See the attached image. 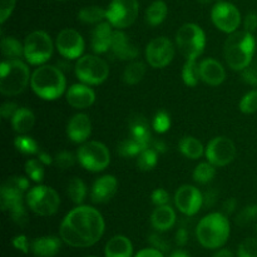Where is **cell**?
Wrapping results in <instances>:
<instances>
[{"label":"cell","mask_w":257,"mask_h":257,"mask_svg":"<svg viewBox=\"0 0 257 257\" xmlns=\"http://www.w3.org/2000/svg\"><path fill=\"white\" fill-rule=\"evenodd\" d=\"M105 221L97 208L78 205L65 215L59 226V236L70 247L85 248L103 237Z\"/></svg>","instance_id":"cell-1"},{"label":"cell","mask_w":257,"mask_h":257,"mask_svg":"<svg viewBox=\"0 0 257 257\" xmlns=\"http://www.w3.org/2000/svg\"><path fill=\"white\" fill-rule=\"evenodd\" d=\"M30 180L27 176H10L0 187V207L10 220L19 226L28 222L25 196L29 191Z\"/></svg>","instance_id":"cell-2"},{"label":"cell","mask_w":257,"mask_h":257,"mask_svg":"<svg viewBox=\"0 0 257 257\" xmlns=\"http://www.w3.org/2000/svg\"><path fill=\"white\" fill-rule=\"evenodd\" d=\"M30 88L40 99L52 102L67 92V78L64 72L57 65H39L30 78Z\"/></svg>","instance_id":"cell-3"},{"label":"cell","mask_w":257,"mask_h":257,"mask_svg":"<svg viewBox=\"0 0 257 257\" xmlns=\"http://www.w3.org/2000/svg\"><path fill=\"white\" fill-rule=\"evenodd\" d=\"M256 52V39L252 33L237 30L228 35L223 45L226 64L235 72H242L250 67Z\"/></svg>","instance_id":"cell-4"},{"label":"cell","mask_w":257,"mask_h":257,"mask_svg":"<svg viewBox=\"0 0 257 257\" xmlns=\"http://www.w3.org/2000/svg\"><path fill=\"white\" fill-rule=\"evenodd\" d=\"M231 235L228 216L223 212H211L196 226V237L201 246L208 250H218L226 245Z\"/></svg>","instance_id":"cell-5"},{"label":"cell","mask_w":257,"mask_h":257,"mask_svg":"<svg viewBox=\"0 0 257 257\" xmlns=\"http://www.w3.org/2000/svg\"><path fill=\"white\" fill-rule=\"evenodd\" d=\"M32 78L29 65L22 59H4L0 65V93L15 97L28 88Z\"/></svg>","instance_id":"cell-6"},{"label":"cell","mask_w":257,"mask_h":257,"mask_svg":"<svg viewBox=\"0 0 257 257\" xmlns=\"http://www.w3.org/2000/svg\"><path fill=\"white\" fill-rule=\"evenodd\" d=\"M207 37L196 23H186L176 33V47L186 59L197 60L205 52Z\"/></svg>","instance_id":"cell-7"},{"label":"cell","mask_w":257,"mask_h":257,"mask_svg":"<svg viewBox=\"0 0 257 257\" xmlns=\"http://www.w3.org/2000/svg\"><path fill=\"white\" fill-rule=\"evenodd\" d=\"M25 202L33 213L42 217L55 215L60 207V197L57 191L43 183H37L29 188Z\"/></svg>","instance_id":"cell-8"},{"label":"cell","mask_w":257,"mask_h":257,"mask_svg":"<svg viewBox=\"0 0 257 257\" xmlns=\"http://www.w3.org/2000/svg\"><path fill=\"white\" fill-rule=\"evenodd\" d=\"M23 43L25 62L34 67L47 64L55 49V42L44 30H34L27 35Z\"/></svg>","instance_id":"cell-9"},{"label":"cell","mask_w":257,"mask_h":257,"mask_svg":"<svg viewBox=\"0 0 257 257\" xmlns=\"http://www.w3.org/2000/svg\"><path fill=\"white\" fill-rule=\"evenodd\" d=\"M74 74L84 84L100 85L109 77V65L100 55L84 54L75 60Z\"/></svg>","instance_id":"cell-10"},{"label":"cell","mask_w":257,"mask_h":257,"mask_svg":"<svg viewBox=\"0 0 257 257\" xmlns=\"http://www.w3.org/2000/svg\"><path fill=\"white\" fill-rule=\"evenodd\" d=\"M78 163L85 171L99 173L110 165V152L104 143L99 141H87L77 151Z\"/></svg>","instance_id":"cell-11"},{"label":"cell","mask_w":257,"mask_h":257,"mask_svg":"<svg viewBox=\"0 0 257 257\" xmlns=\"http://www.w3.org/2000/svg\"><path fill=\"white\" fill-rule=\"evenodd\" d=\"M107 9V22L114 29L124 30L135 24L140 14L138 0H110Z\"/></svg>","instance_id":"cell-12"},{"label":"cell","mask_w":257,"mask_h":257,"mask_svg":"<svg viewBox=\"0 0 257 257\" xmlns=\"http://www.w3.org/2000/svg\"><path fill=\"white\" fill-rule=\"evenodd\" d=\"M211 20L220 32L230 35L240 28L241 13L232 3L218 0L211 9Z\"/></svg>","instance_id":"cell-13"},{"label":"cell","mask_w":257,"mask_h":257,"mask_svg":"<svg viewBox=\"0 0 257 257\" xmlns=\"http://www.w3.org/2000/svg\"><path fill=\"white\" fill-rule=\"evenodd\" d=\"M176 49L173 43L167 37H157L151 40L145 50L148 65L155 69H163L172 63Z\"/></svg>","instance_id":"cell-14"},{"label":"cell","mask_w":257,"mask_h":257,"mask_svg":"<svg viewBox=\"0 0 257 257\" xmlns=\"http://www.w3.org/2000/svg\"><path fill=\"white\" fill-rule=\"evenodd\" d=\"M205 157L215 167H226L236 157L235 143L226 136H217L206 146Z\"/></svg>","instance_id":"cell-15"},{"label":"cell","mask_w":257,"mask_h":257,"mask_svg":"<svg viewBox=\"0 0 257 257\" xmlns=\"http://www.w3.org/2000/svg\"><path fill=\"white\" fill-rule=\"evenodd\" d=\"M55 49L65 59L77 60L84 55V38L78 30L65 28L55 38Z\"/></svg>","instance_id":"cell-16"},{"label":"cell","mask_w":257,"mask_h":257,"mask_svg":"<svg viewBox=\"0 0 257 257\" xmlns=\"http://www.w3.org/2000/svg\"><path fill=\"white\" fill-rule=\"evenodd\" d=\"M175 206L187 217L197 215L203 207V193L196 186L182 185L175 193Z\"/></svg>","instance_id":"cell-17"},{"label":"cell","mask_w":257,"mask_h":257,"mask_svg":"<svg viewBox=\"0 0 257 257\" xmlns=\"http://www.w3.org/2000/svg\"><path fill=\"white\" fill-rule=\"evenodd\" d=\"M97 94L90 85L84 83H74L68 87L65 92V100L74 109H87L95 103Z\"/></svg>","instance_id":"cell-18"},{"label":"cell","mask_w":257,"mask_h":257,"mask_svg":"<svg viewBox=\"0 0 257 257\" xmlns=\"http://www.w3.org/2000/svg\"><path fill=\"white\" fill-rule=\"evenodd\" d=\"M118 191V180L113 175H103L90 187V201L95 205L108 203Z\"/></svg>","instance_id":"cell-19"},{"label":"cell","mask_w":257,"mask_h":257,"mask_svg":"<svg viewBox=\"0 0 257 257\" xmlns=\"http://www.w3.org/2000/svg\"><path fill=\"white\" fill-rule=\"evenodd\" d=\"M92 120L89 115L85 113H77L68 120L65 132L70 142L75 145H83L89 141V137L92 136Z\"/></svg>","instance_id":"cell-20"},{"label":"cell","mask_w":257,"mask_h":257,"mask_svg":"<svg viewBox=\"0 0 257 257\" xmlns=\"http://www.w3.org/2000/svg\"><path fill=\"white\" fill-rule=\"evenodd\" d=\"M110 52L113 53L115 58H118L119 60H124V62L136 60L140 55V49L131 40L130 35L124 30L119 29H114Z\"/></svg>","instance_id":"cell-21"},{"label":"cell","mask_w":257,"mask_h":257,"mask_svg":"<svg viewBox=\"0 0 257 257\" xmlns=\"http://www.w3.org/2000/svg\"><path fill=\"white\" fill-rule=\"evenodd\" d=\"M113 34H114V28L107 20L94 25L92 30V37H90V48L93 53L102 55L110 52Z\"/></svg>","instance_id":"cell-22"},{"label":"cell","mask_w":257,"mask_h":257,"mask_svg":"<svg viewBox=\"0 0 257 257\" xmlns=\"http://www.w3.org/2000/svg\"><path fill=\"white\" fill-rule=\"evenodd\" d=\"M201 80L211 87H218L226 80V69L215 58H205L200 63Z\"/></svg>","instance_id":"cell-23"},{"label":"cell","mask_w":257,"mask_h":257,"mask_svg":"<svg viewBox=\"0 0 257 257\" xmlns=\"http://www.w3.org/2000/svg\"><path fill=\"white\" fill-rule=\"evenodd\" d=\"M151 124L145 115L135 114L130 118V137L137 141L138 143L145 148L150 147L152 143V132H151Z\"/></svg>","instance_id":"cell-24"},{"label":"cell","mask_w":257,"mask_h":257,"mask_svg":"<svg viewBox=\"0 0 257 257\" xmlns=\"http://www.w3.org/2000/svg\"><path fill=\"white\" fill-rule=\"evenodd\" d=\"M177 215L172 206H157L151 215V225L158 232H166L176 225Z\"/></svg>","instance_id":"cell-25"},{"label":"cell","mask_w":257,"mask_h":257,"mask_svg":"<svg viewBox=\"0 0 257 257\" xmlns=\"http://www.w3.org/2000/svg\"><path fill=\"white\" fill-rule=\"evenodd\" d=\"M62 242L60 236H40L33 241L30 250L35 257H54L62 248Z\"/></svg>","instance_id":"cell-26"},{"label":"cell","mask_w":257,"mask_h":257,"mask_svg":"<svg viewBox=\"0 0 257 257\" xmlns=\"http://www.w3.org/2000/svg\"><path fill=\"white\" fill-rule=\"evenodd\" d=\"M105 257H133V243L127 236H113L104 247Z\"/></svg>","instance_id":"cell-27"},{"label":"cell","mask_w":257,"mask_h":257,"mask_svg":"<svg viewBox=\"0 0 257 257\" xmlns=\"http://www.w3.org/2000/svg\"><path fill=\"white\" fill-rule=\"evenodd\" d=\"M10 123L18 135H28L34 128L35 114L28 107H19L14 117L10 119Z\"/></svg>","instance_id":"cell-28"},{"label":"cell","mask_w":257,"mask_h":257,"mask_svg":"<svg viewBox=\"0 0 257 257\" xmlns=\"http://www.w3.org/2000/svg\"><path fill=\"white\" fill-rule=\"evenodd\" d=\"M205 150L203 143L193 136H185L178 142V151L188 160H200L205 155Z\"/></svg>","instance_id":"cell-29"},{"label":"cell","mask_w":257,"mask_h":257,"mask_svg":"<svg viewBox=\"0 0 257 257\" xmlns=\"http://www.w3.org/2000/svg\"><path fill=\"white\" fill-rule=\"evenodd\" d=\"M168 15V5L163 0H155L146 10V23L150 27H158L162 24Z\"/></svg>","instance_id":"cell-30"},{"label":"cell","mask_w":257,"mask_h":257,"mask_svg":"<svg viewBox=\"0 0 257 257\" xmlns=\"http://www.w3.org/2000/svg\"><path fill=\"white\" fill-rule=\"evenodd\" d=\"M78 20L83 24L97 25L107 20V9L99 5H88L78 12Z\"/></svg>","instance_id":"cell-31"},{"label":"cell","mask_w":257,"mask_h":257,"mask_svg":"<svg viewBox=\"0 0 257 257\" xmlns=\"http://www.w3.org/2000/svg\"><path fill=\"white\" fill-rule=\"evenodd\" d=\"M147 73V65L140 60H132L123 70L122 79L125 84L136 85L141 83Z\"/></svg>","instance_id":"cell-32"},{"label":"cell","mask_w":257,"mask_h":257,"mask_svg":"<svg viewBox=\"0 0 257 257\" xmlns=\"http://www.w3.org/2000/svg\"><path fill=\"white\" fill-rule=\"evenodd\" d=\"M2 54L5 59H20L24 58V43L20 42L18 38L3 37L2 38Z\"/></svg>","instance_id":"cell-33"},{"label":"cell","mask_w":257,"mask_h":257,"mask_svg":"<svg viewBox=\"0 0 257 257\" xmlns=\"http://www.w3.org/2000/svg\"><path fill=\"white\" fill-rule=\"evenodd\" d=\"M67 195L74 205H83L88 196V187L84 181L79 177H73L68 182Z\"/></svg>","instance_id":"cell-34"},{"label":"cell","mask_w":257,"mask_h":257,"mask_svg":"<svg viewBox=\"0 0 257 257\" xmlns=\"http://www.w3.org/2000/svg\"><path fill=\"white\" fill-rule=\"evenodd\" d=\"M181 78L187 87H197L198 83L201 82L200 63H197V60L186 59V63L181 70Z\"/></svg>","instance_id":"cell-35"},{"label":"cell","mask_w":257,"mask_h":257,"mask_svg":"<svg viewBox=\"0 0 257 257\" xmlns=\"http://www.w3.org/2000/svg\"><path fill=\"white\" fill-rule=\"evenodd\" d=\"M216 168L217 167H215V166H213L212 163L208 162V161L198 163L195 167V170H193V181H195L196 183H198V185H208V183H211L215 180L216 173H217Z\"/></svg>","instance_id":"cell-36"},{"label":"cell","mask_w":257,"mask_h":257,"mask_svg":"<svg viewBox=\"0 0 257 257\" xmlns=\"http://www.w3.org/2000/svg\"><path fill=\"white\" fill-rule=\"evenodd\" d=\"M158 156L160 153L156 152L152 147H147L136 157V165H137L138 170L143 171V172H150V171L155 170L158 165Z\"/></svg>","instance_id":"cell-37"},{"label":"cell","mask_w":257,"mask_h":257,"mask_svg":"<svg viewBox=\"0 0 257 257\" xmlns=\"http://www.w3.org/2000/svg\"><path fill=\"white\" fill-rule=\"evenodd\" d=\"M14 147L25 156H37L40 152L37 141L28 135H18L14 140Z\"/></svg>","instance_id":"cell-38"},{"label":"cell","mask_w":257,"mask_h":257,"mask_svg":"<svg viewBox=\"0 0 257 257\" xmlns=\"http://www.w3.org/2000/svg\"><path fill=\"white\" fill-rule=\"evenodd\" d=\"M25 175L32 182L42 183L45 177L44 165L38 158H29L24 166Z\"/></svg>","instance_id":"cell-39"},{"label":"cell","mask_w":257,"mask_h":257,"mask_svg":"<svg viewBox=\"0 0 257 257\" xmlns=\"http://www.w3.org/2000/svg\"><path fill=\"white\" fill-rule=\"evenodd\" d=\"M145 150L141 143H138L137 141H135L133 138L128 137L125 140H123L122 142L118 145L117 152L120 157L123 158H131V157H138L142 151Z\"/></svg>","instance_id":"cell-40"},{"label":"cell","mask_w":257,"mask_h":257,"mask_svg":"<svg viewBox=\"0 0 257 257\" xmlns=\"http://www.w3.org/2000/svg\"><path fill=\"white\" fill-rule=\"evenodd\" d=\"M152 130L155 131L158 135H165L170 131L171 125H172V119H171V115L167 110H158L152 118Z\"/></svg>","instance_id":"cell-41"},{"label":"cell","mask_w":257,"mask_h":257,"mask_svg":"<svg viewBox=\"0 0 257 257\" xmlns=\"http://www.w3.org/2000/svg\"><path fill=\"white\" fill-rule=\"evenodd\" d=\"M255 221H257V205L245 206L236 216V223L241 227H246Z\"/></svg>","instance_id":"cell-42"},{"label":"cell","mask_w":257,"mask_h":257,"mask_svg":"<svg viewBox=\"0 0 257 257\" xmlns=\"http://www.w3.org/2000/svg\"><path fill=\"white\" fill-rule=\"evenodd\" d=\"M238 109L243 114H252L257 112V89L250 90L241 98L238 103Z\"/></svg>","instance_id":"cell-43"},{"label":"cell","mask_w":257,"mask_h":257,"mask_svg":"<svg viewBox=\"0 0 257 257\" xmlns=\"http://www.w3.org/2000/svg\"><path fill=\"white\" fill-rule=\"evenodd\" d=\"M77 162V155L69 152V151H60L54 157V165L60 170H68V168L73 167Z\"/></svg>","instance_id":"cell-44"},{"label":"cell","mask_w":257,"mask_h":257,"mask_svg":"<svg viewBox=\"0 0 257 257\" xmlns=\"http://www.w3.org/2000/svg\"><path fill=\"white\" fill-rule=\"evenodd\" d=\"M237 257H257V238L248 237L238 245Z\"/></svg>","instance_id":"cell-45"},{"label":"cell","mask_w":257,"mask_h":257,"mask_svg":"<svg viewBox=\"0 0 257 257\" xmlns=\"http://www.w3.org/2000/svg\"><path fill=\"white\" fill-rule=\"evenodd\" d=\"M151 201H152V203L156 207H157V206L170 205L171 196L167 190H165V188L162 187H158L156 188V190H153L152 193H151Z\"/></svg>","instance_id":"cell-46"},{"label":"cell","mask_w":257,"mask_h":257,"mask_svg":"<svg viewBox=\"0 0 257 257\" xmlns=\"http://www.w3.org/2000/svg\"><path fill=\"white\" fill-rule=\"evenodd\" d=\"M17 5V0H0V24H5L12 17Z\"/></svg>","instance_id":"cell-47"},{"label":"cell","mask_w":257,"mask_h":257,"mask_svg":"<svg viewBox=\"0 0 257 257\" xmlns=\"http://www.w3.org/2000/svg\"><path fill=\"white\" fill-rule=\"evenodd\" d=\"M148 241L152 245V247L157 248V250L162 251V252H166V251L170 250V243H168V241L158 231L155 233H151L150 237H148Z\"/></svg>","instance_id":"cell-48"},{"label":"cell","mask_w":257,"mask_h":257,"mask_svg":"<svg viewBox=\"0 0 257 257\" xmlns=\"http://www.w3.org/2000/svg\"><path fill=\"white\" fill-rule=\"evenodd\" d=\"M12 243L15 250L20 251V252L25 253V255L29 253L30 247H32V243L29 242V240H28V237L25 235L14 236V238L12 240Z\"/></svg>","instance_id":"cell-49"},{"label":"cell","mask_w":257,"mask_h":257,"mask_svg":"<svg viewBox=\"0 0 257 257\" xmlns=\"http://www.w3.org/2000/svg\"><path fill=\"white\" fill-rule=\"evenodd\" d=\"M19 109V105L15 102H4L0 107V115H2L4 119H12L14 117V114L17 113V110Z\"/></svg>","instance_id":"cell-50"},{"label":"cell","mask_w":257,"mask_h":257,"mask_svg":"<svg viewBox=\"0 0 257 257\" xmlns=\"http://www.w3.org/2000/svg\"><path fill=\"white\" fill-rule=\"evenodd\" d=\"M243 28H245L246 32L248 33H255L257 30V14L256 13L251 12L243 19Z\"/></svg>","instance_id":"cell-51"},{"label":"cell","mask_w":257,"mask_h":257,"mask_svg":"<svg viewBox=\"0 0 257 257\" xmlns=\"http://www.w3.org/2000/svg\"><path fill=\"white\" fill-rule=\"evenodd\" d=\"M242 78L247 84L250 85H257V69L253 67H247L246 69H243L242 72Z\"/></svg>","instance_id":"cell-52"},{"label":"cell","mask_w":257,"mask_h":257,"mask_svg":"<svg viewBox=\"0 0 257 257\" xmlns=\"http://www.w3.org/2000/svg\"><path fill=\"white\" fill-rule=\"evenodd\" d=\"M176 245L180 246V247H183V246L187 245L188 242V230L185 227V226H181L177 230L175 236Z\"/></svg>","instance_id":"cell-53"},{"label":"cell","mask_w":257,"mask_h":257,"mask_svg":"<svg viewBox=\"0 0 257 257\" xmlns=\"http://www.w3.org/2000/svg\"><path fill=\"white\" fill-rule=\"evenodd\" d=\"M133 257H165L163 255L162 251L157 250L155 247H147V248H143V250L138 251L136 253V256Z\"/></svg>","instance_id":"cell-54"},{"label":"cell","mask_w":257,"mask_h":257,"mask_svg":"<svg viewBox=\"0 0 257 257\" xmlns=\"http://www.w3.org/2000/svg\"><path fill=\"white\" fill-rule=\"evenodd\" d=\"M222 207V212L225 213V215H232L236 211V208H237V200H236L235 197L227 198V200L223 202Z\"/></svg>","instance_id":"cell-55"},{"label":"cell","mask_w":257,"mask_h":257,"mask_svg":"<svg viewBox=\"0 0 257 257\" xmlns=\"http://www.w3.org/2000/svg\"><path fill=\"white\" fill-rule=\"evenodd\" d=\"M216 201H217V192L215 190H208L207 192L203 193V206L212 207L215 206Z\"/></svg>","instance_id":"cell-56"},{"label":"cell","mask_w":257,"mask_h":257,"mask_svg":"<svg viewBox=\"0 0 257 257\" xmlns=\"http://www.w3.org/2000/svg\"><path fill=\"white\" fill-rule=\"evenodd\" d=\"M37 158L43 163L44 166H50L52 163H54V157L49 155L48 152H44V151H40L37 155Z\"/></svg>","instance_id":"cell-57"},{"label":"cell","mask_w":257,"mask_h":257,"mask_svg":"<svg viewBox=\"0 0 257 257\" xmlns=\"http://www.w3.org/2000/svg\"><path fill=\"white\" fill-rule=\"evenodd\" d=\"M151 145H152L151 147H152L156 152L160 153V155H163V153L167 152V145H166L163 141H161V140L152 141V143H151Z\"/></svg>","instance_id":"cell-58"},{"label":"cell","mask_w":257,"mask_h":257,"mask_svg":"<svg viewBox=\"0 0 257 257\" xmlns=\"http://www.w3.org/2000/svg\"><path fill=\"white\" fill-rule=\"evenodd\" d=\"M212 257H233V253L227 248H218L216 253H213Z\"/></svg>","instance_id":"cell-59"},{"label":"cell","mask_w":257,"mask_h":257,"mask_svg":"<svg viewBox=\"0 0 257 257\" xmlns=\"http://www.w3.org/2000/svg\"><path fill=\"white\" fill-rule=\"evenodd\" d=\"M170 257H191L185 250H176L171 253Z\"/></svg>","instance_id":"cell-60"},{"label":"cell","mask_w":257,"mask_h":257,"mask_svg":"<svg viewBox=\"0 0 257 257\" xmlns=\"http://www.w3.org/2000/svg\"><path fill=\"white\" fill-rule=\"evenodd\" d=\"M198 3H201V4H210L211 2H213V0H197Z\"/></svg>","instance_id":"cell-61"},{"label":"cell","mask_w":257,"mask_h":257,"mask_svg":"<svg viewBox=\"0 0 257 257\" xmlns=\"http://www.w3.org/2000/svg\"><path fill=\"white\" fill-rule=\"evenodd\" d=\"M85 257H98V256H85Z\"/></svg>","instance_id":"cell-62"},{"label":"cell","mask_w":257,"mask_h":257,"mask_svg":"<svg viewBox=\"0 0 257 257\" xmlns=\"http://www.w3.org/2000/svg\"><path fill=\"white\" fill-rule=\"evenodd\" d=\"M256 231H257V221H256Z\"/></svg>","instance_id":"cell-63"},{"label":"cell","mask_w":257,"mask_h":257,"mask_svg":"<svg viewBox=\"0 0 257 257\" xmlns=\"http://www.w3.org/2000/svg\"><path fill=\"white\" fill-rule=\"evenodd\" d=\"M58 2H64V0H58Z\"/></svg>","instance_id":"cell-64"}]
</instances>
